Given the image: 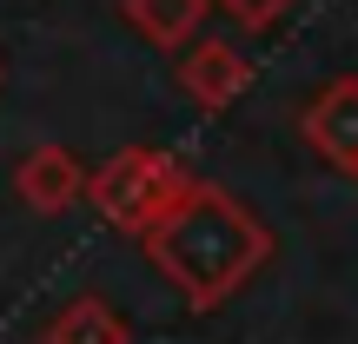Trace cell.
<instances>
[{"label":"cell","mask_w":358,"mask_h":344,"mask_svg":"<svg viewBox=\"0 0 358 344\" xmlns=\"http://www.w3.org/2000/svg\"><path fill=\"white\" fill-rule=\"evenodd\" d=\"M13 192H20L27 212H66V205L87 199V166H80V153H66V146H34V153L13 166Z\"/></svg>","instance_id":"obj_5"},{"label":"cell","mask_w":358,"mask_h":344,"mask_svg":"<svg viewBox=\"0 0 358 344\" xmlns=\"http://www.w3.org/2000/svg\"><path fill=\"white\" fill-rule=\"evenodd\" d=\"M206 7L213 0H120V13H127V27L140 40H153V47H192L199 40V27H206Z\"/></svg>","instance_id":"obj_6"},{"label":"cell","mask_w":358,"mask_h":344,"mask_svg":"<svg viewBox=\"0 0 358 344\" xmlns=\"http://www.w3.org/2000/svg\"><path fill=\"white\" fill-rule=\"evenodd\" d=\"M140 245H146V258H153V271L192 311L226 305V298L272 258V232L259 225V212H245L213 179H192L186 199H179Z\"/></svg>","instance_id":"obj_1"},{"label":"cell","mask_w":358,"mask_h":344,"mask_svg":"<svg viewBox=\"0 0 358 344\" xmlns=\"http://www.w3.org/2000/svg\"><path fill=\"white\" fill-rule=\"evenodd\" d=\"M40 344H133V324L120 318L106 298L80 292L73 305H60V318L47 324V338H40Z\"/></svg>","instance_id":"obj_7"},{"label":"cell","mask_w":358,"mask_h":344,"mask_svg":"<svg viewBox=\"0 0 358 344\" xmlns=\"http://www.w3.org/2000/svg\"><path fill=\"white\" fill-rule=\"evenodd\" d=\"M213 7H226V13H232L239 27H252V33H266L272 20H285V7H292V0H213Z\"/></svg>","instance_id":"obj_8"},{"label":"cell","mask_w":358,"mask_h":344,"mask_svg":"<svg viewBox=\"0 0 358 344\" xmlns=\"http://www.w3.org/2000/svg\"><path fill=\"white\" fill-rule=\"evenodd\" d=\"M186 186H192V172L179 166L173 153H159V146H127V153H113L100 172H87L93 212L113 232H133V239H146V232L186 199Z\"/></svg>","instance_id":"obj_2"},{"label":"cell","mask_w":358,"mask_h":344,"mask_svg":"<svg viewBox=\"0 0 358 344\" xmlns=\"http://www.w3.org/2000/svg\"><path fill=\"white\" fill-rule=\"evenodd\" d=\"M245 87H252V60L232 40H192L179 53V93L192 106H206V113H226Z\"/></svg>","instance_id":"obj_3"},{"label":"cell","mask_w":358,"mask_h":344,"mask_svg":"<svg viewBox=\"0 0 358 344\" xmlns=\"http://www.w3.org/2000/svg\"><path fill=\"white\" fill-rule=\"evenodd\" d=\"M299 133H306L332 166L358 172V73L325 80V87L306 100V113H299Z\"/></svg>","instance_id":"obj_4"}]
</instances>
